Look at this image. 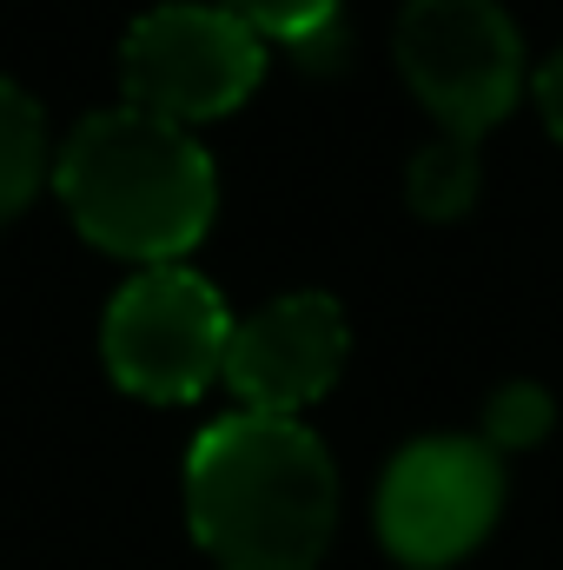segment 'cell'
Returning a JSON list of instances; mask_svg holds the SVG:
<instances>
[{"label": "cell", "instance_id": "1", "mask_svg": "<svg viewBox=\"0 0 563 570\" xmlns=\"http://www.w3.org/2000/svg\"><path fill=\"white\" fill-rule=\"evenodd\" d=\"M186 518L226 570H312L338 524L332 451L298 419L233 412L186 458Z\"/></svg>", "mask_w": 563, "mask_h": 570}, {"label": "cell", "instance_id": "2", "mask_svg": "<svg viewBox=\"0 0 563 570\" xmlns=\"http://www.w3.org/2000/svg\"><path fill=\"white\" fill-rule=\"evenodd\" d=\"M53 179L87 239L159 266H172V253H186L206 233L219 199L213 153L179 120H159L134 100L87 114L60 146Z\"/></svg>", "mask_w": 563, "mask_h": 570}, {"label": "cell", "instance_id": "3", "mask_svg": "<svg viewBox=\"0 0 563 570\" xmlns=\"http://www.w3.org/2000/svg\"><path fill=\"white\" fill-rule=\"evenodd\" d=\"M120 73H127V100L159 114V120H206L239 107L259 73H266V33L246 27L233 7H206V0H166L134 20L127 47H120Z\"/></svg>", "mask_w": 563, "mask_h": 570}, {"label": "cell", "instance_id": "4", "mask_svg": "<svg viewBox=\"0 0 563 570\" xmlns=\"http://www.w3.org/2000/svg\"><path fill=\"white\" fill-rule=\"evenodd\" d=\"M107 365L140 399H192L213 372H226L233 318L219 285L199 279L192 266H146L107 305L100 325Z\"/></svg>", "mask_w": 563, "mask_h": 570}, {"label": "cell", "instance_id": "5", "mask_svg": "<svg viewBox=\"0 0 563 570\" xmlns=\"http://www.w3.org/2000/svg\"><path fill=\"white\" fill-rule=\"evenodd\" d=\"M398 60L418 100L457 140H477L524 80V47L497 0H405Z\"/></svg>", "mask_w": 563, "mask_h": 570}, {"label": "cell", "instance_id": "6", "mask_svg": "<svg viewBox=\"0 0 563 570\" xmlns=\"http://www.w3.org/2000/svg\"><path fill=\"white\" fill-rule=\"evenodd\" d=\"M497 498H504V464L484 438H457V431H437L405 444L392 464H385V484H378V531L385 544L405 558V564H451L464 558L491 518H497Z\"/></svg>", "mask_w": 563, "mask_h": 570}, {"label": "cell", "instance_id": "7", "mask_svg": "<svg viewBox=\"0 0 563 570\" xmlns=\"http://www.w3.org/2000/svg\"><path fill=\"white\" fill-rule=\"evenodd\" d=\"M345 365V312L332 292H279L253 318L233 325L226 345V385L246 399V412L298 419Z\"/></svg>", "mask_w": 563, "mask_h": 570}, {"label": "cell", "instance_id": "8", "mask_svg": "<svg viewBox=\"0 0 563 570\" xmlns=\"http://www.w3.org/2000/svg\"><path fill=\"white\" fill-rule=\"evenodd\" d=\"M40 166H47V120L27 87L0 80V219L27 206V193L40 186Z\"/></svg>", "mask_w": 563, "mask_h": 570}, {"label": "cell", "instance_id": "9", "mask_svg": "<svg viewBox=\"0 0 563 570\" xmlns=\"http://www.w3.org/2000/svg\"><path fill=\"white\" fill-rule=\"evenodd\" d=\"M405 193H412L418 213H457V206H471V193H477V140H457V134L431 140L412 159V173H405Z\"/></svg>", "mask_w": 563, "mask_h": 570}, {"label": "cell", "instance_id": "10", "mask_svg": "<svg viewBox=\"0 0 563 570\" xmlns=\"http://www.w3.org/2000/svg\"><path fill=\"white\" fill-rule=\"evenodd\" d=\"M226 7H233L246 27L279 33V40H292V47L332 33V20H338V0H226Z\"/></svg>", "mask_w": 563, "mask_h": 570}, {"label": "cell", "instance_id": "11", "mask_svg": "<svg viewBox=\"0 0 563 570\" xmlns=\"http://www.w3.org/2000/svg\"><path fill=\"white\" fill-rule=\"evenodd\" d=\"M544 425H551L544 385H504V392L491 399V412H484V444H491V451L531 444V438H544Z\"/></svg>", "mask_w": 563, "mask_h": 570}, {"label": "cell", "instance_id": "12", "mask_svg": "<svg viewBox=\"0 0 563 570\" xmlns=\"http://www.w3.org/2000/svg\"><path fill=\"white\" fill-rule=\"evenodd\" d=\"M537 100H544V120L563 134V47L537 67Z\"/></svg>", "mask_w": 563, "mask_h": 570}]
</instances>
